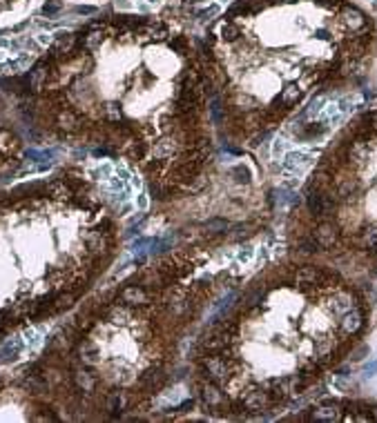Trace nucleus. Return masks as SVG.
<instances>
[{
    "label": "nucleus",
    "mask_w": 377,
    "mask_h": 423,
    "mask_svg": "<svg viewBox=\"0 0 377 423\" xmlns=\"http://www.w3.org/2000/svg\"><path fill=\"white\" fill-rule=\"evenodd\" d=\"M370 20L344 0H237L201 40L219 141L259 145L313 89L359 71Z\"/></svg>",
    "instance_id": "20e7f679"
},
{
    "label": "nucleus",
    "mask_w": 377,
    "mask_h": 423,
    "mask_svg": "<svg viewBox=\"0 0 377 423\" xmlns=\"http://www.w3.org/2000/svg\"><path fill=\"white\" fill-rule=\"evenodd\" d=\"M366 321L361 294L330 267L255 276L194 334L183 365L190 403L208 419H263L344 359H361Z\"/></svg>",
    "instance_id": "7ed1b4c3"
},
{
    "label": "nucleus",
    "mask_w": 377,
    "mask_h": 423,
    "mask_svg": "<svg viewBox=\"0 0 377 423\" xmlns=\"http://www.w3.org/2000/svg\"><path fill=\"white\" fill-rule=\"evenodd\" d=\"M40 132L125 163L159 205L208 189L216 134L201 40L134 16L67 34L29 74Z\"/></svg>",
    "instance_id": "f257e3e1"
},
{
    "label": "nucleus",
    "mask_w": 377,
    "mask_h": 423,
    "mask_svg": "<svg viewBox=\"0 0 377 423\" xmlns=\"http://www.w3.org/2000/svg\"><path fill=\"white\" fill-rule=\"evenodd\" d=\"M212 259L208 234L149 256L54 337L32 385L76 416L149 412L183 379L194 334L232 287L230 272L212 270Z\"/></svg>",
    "instance_id": "f03ea898"
},
{
    "label": "nucleus",
    "mask_w": 377,
    "mask_h": 423,
    "mask_svg": "<svg viewBox=\"0 0 377 423\" xmlns=\"http://www.w3.org/2000/svg\"><path fill=\"white\" fill-rule=\"evenodd\" d=\"M304 207L315 228L297 241V254L348 243L350 252L377 259V110L359 114L324 154L304 189Z\"/></svg>",
    "instance_id": "39448f33"
}]
</instances>
